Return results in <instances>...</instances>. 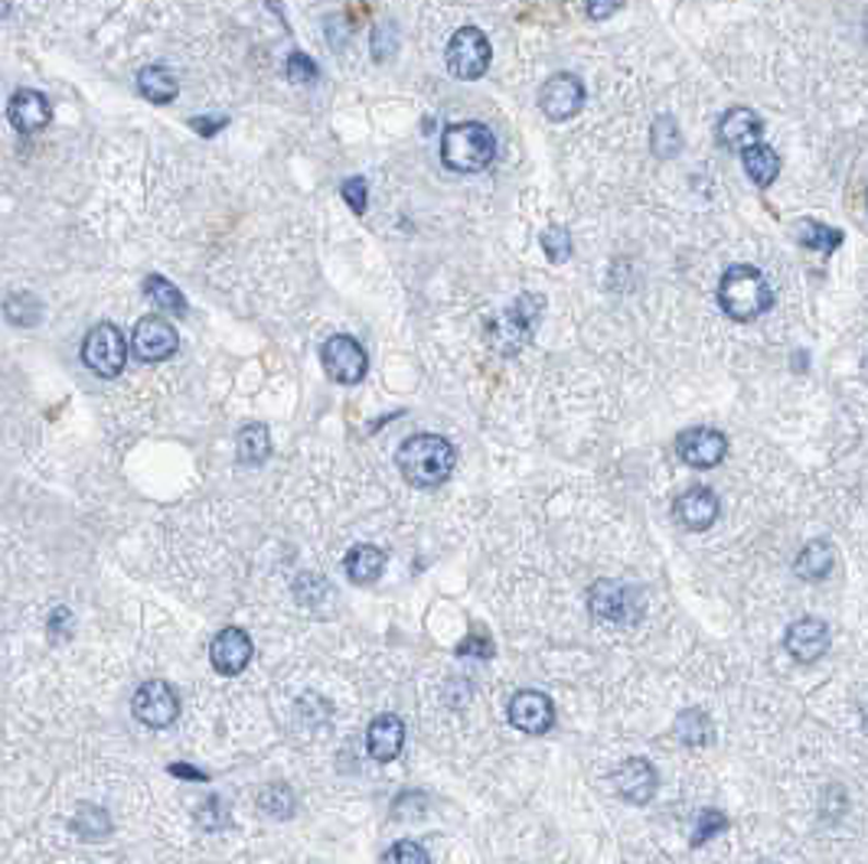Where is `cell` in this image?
I'll return each mask as SVG.
<instances>
[{
  "label": "cell",
  "mask_w": 868,
  "mask_h": 864,
  "mask_svg": "<svg viewBox=\"0 0 868 864\" xmlns=\"http://www.w3.org/2000/svg\"><path fill=\"white\" fill-rule=\"evenodd\" d=\"M794 235H797V241H800L807 251H820L823 258L836 255L840 245H843V232L833 228V225H826V222H817V218H800V222L794 225Z\"/></svg>",
  "instance_id": "22"
},
{
  "label": "cell",
  "mask_w": 868,
  "mask_h": 864,
  "mask_svg": "<svg viewBox=\"0 0 868 864\" xmlns=\"http://www.w3.org/2000/svg\"><path fill=\"white\" fill-rule=\"evenodd\" d=\"M457 652H460V655H480V659H486V655L493 652V647H490L483 637H470V640H464V643L457 647Z\"/></svg>",
  "instance_id": "37"
},
{
  "label": "cell",
  "mask_w": 868,
  "mask_h": 864,
  "mask_svg": "<svg viewBox=\"0 0 868 864\" xmlns=\"http://www.w3.org/2000/svg\"><path fill=\"white\" fill-rule=\"evenodd\" d=\"M741 164H744V174L764 190V187H771L774 180H777V174H781V154L771 147V144H754V147H748L744 154H741Z\"/></svg>",
  "instance_id": "24"
},
{
  "label": "cell",
  "mask_w": 868,
  "mask_h": 864,
  "mask_svg": "<svg viewBox=\"0 0 868 864\" xmlns=\"http://www.w3.org/2000/svg\"><path fill=\"white\" fill-rule=\"evenodd\" d=\"M715 138H718L722 147L744 154L748 147L761 144V138H764V121H761L758 111H751V108H744V105H735V108H728V111L718 118Z\"/></svg>",
  "instance_id": "13"
},
{
  "label": "cell",
  "mask_w": 868,
  "mask_h": 864,
  "mask_svg": "<svg viewBox=\"0 0 868 864\" xmlns=\"http://www.w3.org/2000/svg\"><path fill=\"white\" fill-rule=\"evenodd\" d=\"M728 829V819L718 813V809H705V813H699V819H695V832H692V845H705V842H712L718 832H725Z\"/></svg>",
  "instance_id": "32"
},
{
  "label": "cell",
  "mask_w": 868,
  "mask_h": 864,
  "mask_svg": "<svg viewBox=\"0 0 868 864\" xmlns=\"http://www.w3.org/2000/svg\"><path fill=\"white\" fill-rule=\"evenodd\" d=\"M784 647L804 665L820 662L826 655V649H830V627L823 620H817V617H804V620L787 627Z\"/></svg>",
  "instance_id": "17"
},
{
  "label": "cell",
  "mask_w": 868,
  "mask_h": 864,
  "mask_svg": "<svg viewBox=\"0 0 868 864\" xmlns=\"http://www.w3.org/2000/svg\"><path fill=\"white\" fill-rule=\"evenodd\" d=\"M271 453V434L265 425H245L242 431L235 434V457L238 463L245 466H258L265 463Z\"/></svg>",
  "instance_id": "26"
},
{
  "label": "cell",
  "mask_w": 868,
  "mask_h": 864,
  "mask_svg": "<svg viewBox=\"0 0 868 864\" xmlns=\"http://www.w3.org/2000/svg\"><path fill=\"white\" fill-rule=\"evenodd\" d=\"M621 3L624 0H585V13L601 23V20H611L621 10Z\"/></svg>",
  "instance_id": "36"
},
{
  "label": "cell",
  "mask_w": 868,
  "mask_h": 864,
  "mask_svg": "<svg viewBox=\"0 0 868 864\" xmlns=\"http://www.w3.org/2000/svg\"><path fill=\"white\" fill-rule=\"evenodd\" d=\"M177 350H180V336H177V330H174L171 320H164L157 313H148V317H141L134 323V330H131V353L141 363H164Z\"/></svg>",
  "instance_id": "8"
},
{
  "label": "cell",
  "mask_w": 868,
  "mask_h": 864,
  "mask_svg": "<svg viewBox=\"0 0 868 864\" xmlns=\"http://www.w3.org/2000/svg\"><path fill=\"white\" fill-rule=\"evenodd\" d=\"M222 125H225V118H216V121H203V118H193V121H190V128H197V134H216Z\"/></svg>",
  "instance_id": "38"
},
{
  "label": "cell",
  "mask_w": 868,
  "mask_h": 864,
  "mask_svg": "<svg viewBox=\"0 0 868 864\" xmlns=\"http://www.w3.org/2000/svg\"><path fill=\"white\" fill-rule=\"evenodd\" d=\"M343 568H347L350 581H356V584H373V581L383 575V568H386V555H383V548H376V545H356V548L347 555Z\"/></svg>",
  "instance_id": "25"
},
{
  "label": "cell",
  "mask_w": 868,
  "mask_h": 864,
  "mask_svg": "<svg viewBox=\"0 0 868 864\" xmlns=\"http://www.w3.org/2000/svg\"><path fill=\"white\" fill-rule=\"evenodd\" d=\"M866 210H868V190H866Z\"/></svg>",
  "instance_id": "40"
},
{
  "label": "cell",
  "mask_w": 868,
  "mask_h": 864,
  "mask_svg": "<svg viewBox=\"0 0 868 864\" xmlns=\"http://www.w3.org/2000/svg\"><path fill=\"white\" fill-rule=\"evenodd\" d=\"M7 121L20 134H39L52 121V105L43 92L36 88H16L7 102Z\"/></svg>",
  "instance_id": "15"
},
{
  "label": "cell",
  "mask_w": 868,
  "mask_h": 864,
  "mask_svg": "<svg viewBox=\"0 0 868 864\" xmlns=\"http://www.w3.org/2000/svg\"><path fill=\"white\" fill-rule=\"evenodd\" d=\"M542 310H546V300L539 297V294H523L519 300H513L496 320H493V327H490V343L500 350V353H519L526 343H529V336L536 333V327H539V317H542Z\"/></svg>",
  "instance_id": "5"
},
{
  "label": "cell",
  "mask_w": 868,
  "mask_h": 864,
  "mask_svg": "<svg viewBox=\"0 0 868 864\" xmlns=\"http://www.w3.org/2000/svg\"><path fill=\"white\" fill-rule=\"evenodd\" d=\"M366 747H370L373 760L392 764L406 747V724L396 714H379L366 731Z\"/></svg>",
  "instance_id": "19"
},
{
  "label": "cell",
  "mask_w": 868,
  "mask_h": 864,
  "mask_svg": "<svg viewBox=\"0 0 868 864\" xmlns=\"http://www.w3.org/2000/svg\"><path fill=\"white\" fill-rule=\"evenodd\" d=\"M539 241H542V251L549 255V261L562 264L572 258V232L565 225H546Z\"/></svg>",
  "instance_id": "30"
},
{
  "label": "cell",
  "mask_w": 868,
  "mask_h": 864,
  "mask_svg": "<svg viewBox=\"0 0 868 864\" xmlns=\"http://www.w3.org/2000/svg\"><path fill=\"white\" fill-rule=\"evenodd\" d=\"M248 659H251V640L235 627L216 634V640L210 643V662L219 675H238L248 665Z\"/></svg>",
  "instance_id": "20"
},
{
  "label": "cell",
  "mask_w": 868,
  "mask_h": 864,
  "mask_svg": "<svg viewBox=\"0 0 868 864\" xmlns=\"http://www.w3.org/2000/svg\"><path fill=\"white\" fill-rule=\"evenodd\" d=\"M444 62H447V72L460 82L483 79L490 62H493V49H490L486 33L473 23L454 29V36L447 39V49H444Z\"/></svg>",
  "instance_id": "4"
},
{
  "label": "cell",
  "mask_w": 868,
  "mask_h": 864,
  "mask_svg": "<svg viewBox=\"0 0 868 864\" xmlns=\"http://www.w3.org/2000/svg\"><path fill=\"white\" fill-rule=\"evenodd\" d=\"M496 141L480 121H457L441 134V161L454 174H480L493 164Z\"/></svg>",
  "instance_id": "3"
},
{
  "label": "cell",
  "mask_w": 868,
  "mask_h": 864,
  "mask_svg": "<svg viewBox=\"0 0 868 864\" xmlns=\"http://www.w3.org/2000/svg\"><path fill=\"white\" fill-rule=\"evenodd\" d=\"M833 565H836V552H833V545H830L826 538H813V542L804 545V552L797 555L794 571H797V578H804V581H823V578L833 571Z\"/></svg>",
  "instance_id": "23"
},
{
  "label": "cell",
  "mask_w": 868,
  "mask_h": 864,
  "mask_svg": "<svg viewBox=\"0 0 868 864\" xmlns=\"http://www.w3.org/2000/svg\"><path fill=\"white\" fill-rule=\"evenodd\" d=\"M174 773H177V777H193V780H207L203 773H197V770H190V767H174Z\"/></svg>",
  "instance_id": "39"
},
{
  "label": "cell",
  "mask_w": 868,
  "mask_h": 864,
  "mask_svg": "<svg viewBox=\"0 0 868 864\" xmlns=\"http://www.w3.org/2000/svg\"><path fill=\"white\" fill-rule=\"evenodd\" d=\"M676 453L682 463H689L695 470H712L725 460L728 437L715 428H689L676 437Z\"/></svg>",
  "instance_id": "11"
},
{
  "label": "cell",
  "mask_w": 868,
  "mask_h": 864,
  "mask_svg": "<svg viewBox=\"0 0 868 864\" xmlns=\"http://www.w3.org/2000/svg\"><path fill=\"white\" fill-rule=\"evenodd\" d=\"M656 770H653L650 760H644V757H631V760H624L618 770H614V790L627 800V803H637V806H644V803H650L653 793H656Z\"/></svg>",
  "instance_id": "18"
},
{
  "label": "cell",
  "mask_w": 868,
  "mask_h": 864,
  "mask_svg": "<svg viewBox=\"0 0 868 864\" xmlns=\"http://www.w3.org/2000/svg\"><path fill=\"white\" fill-rule=\"evenodd\" d=\"M284 75H288L294 85H307V82L317 79V62H314L307 52L294 49V52L288 56V62H284Z\"/></svg>",
  "instance_id": "33"
},
{
  "label": "cell",
  "mask_w": 868,
  "mask_h": 864,
  "mask_svg": "<svg viewBox=\"0 0 868 864\" xmlns=\"http://www.w3.org/2000/svg\"><path fill=\"white\" fill-rule=\"evenodd\" d=\"M258 806H261L268 816H274V819H284V816L294 813V800H291L288 786H268V790L258 796Z\"/></svg>",
  "instance_id": "31"
},
{
  "label": "cell",
  "mask_w": 868,
  "mask_h": 864,
  "mask_svg": "<svg viewBox=\"0 0 868 864\" xmlns=\"http://www.w3.org/2000/svg\"><path fill=\"white\" fill-rule=\"evenodd\" d=\"M650 151L656 157H676L682 151V131L672 115H659L650 128Z\"/></svg>",
  "instance_id": "29"
},
{
  "label": "cell",
  "mask_w": 868,
  "mask_h": 864,
  "mask_svg": "<svg viewBox=\"0 0 868 864\" xmlns=\"http://www.w3.org/2000/svg\"><path fill=\"white\" fill-rule=\"evenodd\" d=\"M722 506H718V496L708 489V486H692L685 489L676 502H672V516L682 529L689 532H705L715 525Z\"/></svg>",
  "instance_id": "16"
},
{
  "label": "cell",
  "mask_w": 868,
  "mask_h": 864,
  "mask_svg": "<svg viewBox=\"0 0 868 864\" xmlns=\"http://www.w3.org/2000/svg\"><path fill=\"white\" fill-rule=\"evenodd\" d=\"M539 108L549 121H572L585 108V82L572 72H555L539 88Z\"/></svg>",
  "instance_id": "9"
},
{
  "label": "cell",
  "mask_w": 868,
  "mask_h": 864,
  "mask_svg": "<svg viewBox=\"0 0 868 864\" xmlns=\"http://www.w3.org/2000/svg\"><path fill=\"white\" fill-rule=\"evenodd\" d=\"M144 294L154 300L157 310L171 313V317H187V297L180 294L177 284H171L164 274H148L144 277Z\"/></svg>",
  "instance_id": "27"
},
{
  "label": "cell",
  "mask_w": 868,
  "mask_h": 864,
  "mask_svg": "<svg viewBox=\"0 0 868 864\" xmlns=\"http://www.w3.org/2000/svg\"><path fill=\"white\" fill-rule=\"evenodd\" d=\"M506 711H509V724L516 731H523V734H532V737L546 734L555 724V705H552V698L542 695V691H532V688L516 691L509 698V708Z\"/></svg>",
  "instance_id": "12"
},
{
  "label": "cell",
  "mask_w": 868,
  "mask_h": 864,
  "mask_svg": "<svg viewBox=\"0 0 868 864\" xmlns=\"http://www.w3.org/2000/svg\"><path fill=\"white\" fill-rule=\"evenodd\" d=\"M676 734H679V741L689 744V747H705V744L715 737V724H712V718H708L705 711H699V708H685V711L676 718Z\"/></svg>",
  "instance_id": "28"
},
{
  "label": "cell",
  "mask_w": 868,
  "mask_h": 864,
  "mask_svg": "<svg viewBox=\"0 0 868 864\" xmlns=\"http://www.w3.org/2000/svg\"><path fill=\"white\" fill-rule=\"evenodd\" d=\"M82 363L98 379H118L125 372V366H128V340H125V333L115 323H108V320L95 323L85 333V340H82Z\"/></svg>",
  "instance_id": "6"
},
{
  "label": "cell",
  "mask_w": 868,
  "mask_h": 864,
  "mask_svg": "<svg viewBox=\"0 0 868 864\" xmlns=\"http://www.w3.org/2000/svg\"><path fill=\"white\" fill-rule=\"evenodd\" d=\"M340 197L347 200V206H350L356 216H363L366 206H370V187H366L363 177H347V180L340 184Z\"/></svg>",
  "instance_id": "34"
},
{
  "label": "cell",
  "mask_w": 868,
  "mask_h": 864,
  "mask_svg": "<svg viewBox=\"0 0 868 864\" xmlns=\"http://www.w3.org/2000/svg\"><path fill=\"white\" fill-rule=\"evenodd\" d=\"M131 711L148 727H171L177 721V714H180V698H177V691L167 682L154 678V682H144L134 691Z\"/></svg>",
  "instance_id": "10"
},
{
  "label": "cell",
  "mask_w": 868,
  "mask_h": 864,
  "mask_svg": "<svg viewBox=\"0 0 868 864\" xmlns=\"http://www.w3.org/2000/svg\"><path fill=\"white\" fill-rule=\"evenodd\" d=\"M383 864H432V859H429V852L419 842H396L386 852Z\"/></svg>",
  "instance_id": "35"
},
{
  "label": "cell",
  "mask_w": 868,
  "mask_h": 864,
  "mask_svg": "<svg viewBox=\"0 0 868 864\" xmlns=\"http://www.w3.org/2000/svg\"><path fill=\"white\" fill-rule=\"evenodd\" d=\"M718 307L735 323H751L774 307V287L754 264H731L718 281Z\"/></svg>",
  "instance_id": "1"
},
{
  "label": "cell",
  "mask_w": 868,
  "mask_h": 864,
  "mask_svg": "<svg viewBox=\"0 0 868 864\" xmlns=\"http://www.w3.org/2000/svg\"><path fill=\"white\" fill-rule=\"evenodd\" d=\"M320 363H324V372L340 386H360L370 369V356L363 343L347 333H337L320 346Z\"/></svg>",
  "instance_id": "7"
},
{
  "label": "cell",
  "mask_w": 868,
  "mask_h": 864,
  "mask_svg": "<svg viewBox=\"0 0 868 864\" xmlns=\"http://www.w3.org/2000/svg\"><path fill=\"white\" fill-rule=\"evenodd\" d=\"M454 463H457L454 443L441 434H412L409 440H402L396 453L399 473L422 489L441 486L454 473Z\"/></svg>",
  "instance_id": "2"
},
{
  "label": "cell",
  "mask_w": 868,
  "mask_h": 864,
  "mask_svg": "<svg viewBox=\"0 0 868 864\" xmlns=\"http://www.w3.org/2000/svg\"><path fill=\"white\" fill-rule=\"evenodd\" d=\"M138 92L154 105H171L180 95V82L167 66H144L138 72Z\"/></svg>",
  "instance_id": "21"
},
{
  "label": "cell",
  "mask_w": 868,
  "mask_h": 864,
  "mask_svg": "<svg viewBox=\"0 0 868 864\" xmlns=\"http://www.w3.org/2000/svg\"><path fill=\"white\" fill-rule=\"evenodd\" d=\"M588 604L598 617L614 620V624H631L641 617V601L637 591L621 584V581H601L588 591Z\"/></svg>",
  "instance_id": "14"
}]
</instances>
